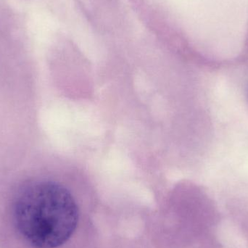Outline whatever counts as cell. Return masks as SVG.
Masks as SVG:
<instances>
[{"instance_id": "cell-1", "label": "cell", "mask_w": 248, "mask_h": 248, "mask_svg": "<svg viewBox=\"0 0 248 248\" xmlns=\"http://www.w3.org/2000/svg\"><path fill=\"white\" fill-rule=\"evenodd\" d=\"M19 234L34 248H91L93 217L66 187L40 182L23 188L13 206Z\"/></svg>"}]
</instances>
